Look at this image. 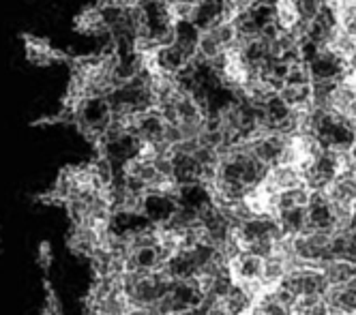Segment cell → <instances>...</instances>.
I'll use <instances>...</instances> for the list:
<instances>
[{
    "instance_id": "cell-1",
    "label": "cell",
    "mask_w": 356,
    "mask_h": 315,
    "mask_svg": "<svg viewBox=\"0 0 356 315\" xmlns=\"http://www.w3.org/2000/svg\"><path fill=\"white\" fill-rule=\"evenodd\" d=\"M22 49H24V58L37 69H49L60 63H69L71 56H67L63 49H58L52 41L39 37L35 33H19Z\"/></svg>"
},
{
    "instance_id": "cell-2",
    "label": "cell",
    "mask_w": 356,
    "mask_h": 315,
    "mask_svg": "<svg viewBox=\"0 0 356 315\" xmlns=\"http://www.w3.org/2000/svg\"><path fill=\"white\" fill-rule=\"evenodd\" d=\"M73 33L80 37H106L110 35V24L104 5H88L73 17Z\"/></svg>"
},
{
    "instance_id": "cell-3",
    "label": "cell",
    "mask_w": 356,
    "mask_h": 315,
    "mask_svg": "<svg viewBox=\"0 0 356 315\" xmlns=\"http://www.w3.org/2000/svg\"><path fill=\"white\" fill-rule=\"evenodd\" d=\"M314 82H341L348 77V65L335 56L328 47L320 49V54L309 63Z\"/></svg>"
},
{
    "instance_id": "cell-4",
    "label": "cell",
    "mask_w": 356,
    "mask_h": 315,
    "mask_svg": "<svg viewBox=\"0 0 356 315\" xmlns=\"http://www.w3.org/2000/svg\"><path fill=\"white\" fill-rule=\"evenodd\" d=\"M230 17V9H227V0H197L191 9V22L200 31H209L219 22Z\"/></svg>"
},
{
    "instance_id": "cell-5",
    "label": "cell",
    "mask_w": 356,
    "mask_h": 315,
    "mask_svg": "<svg viewBox=\"0 0 356 315\" xmlns=\"http://www.w3.org/2000/svg\"><path fill=\"white\" fill-rule=\"evenodd\" d=\"M330 204L356 208V174L352 170L341 172L324 191Z\"/></svg>"
},
{
    "instance_id": "cell-6",
    "label": "cell",
    "mask_w": 356,
    "mask_h": 315,
    "mask_svg": "<svg viewBox=\"0 0 356 315\" xmlns=\"http://www.w3.org/2000/svg\"><path fill=\"white\" fill-rule=\"evenodd\" d=\"M320 270L324 273L330 287L348 285L356 277V264H350V261H346V259H330L320 266Z\"/></svg>"
},
{
    "instance_id": "cell-7",
    "label": "cell",
    "mask_w": 356,
    "mask_h": 315,
    "mask_svg": "<svg viewBox=\"0 0 356 315\" xmlns=\"http://www.w3.org/2000/svg\"><path fill=\"white\" fill-rule=\"evenodd\" d=\"M326 47L333 51L335 56H339L341 60H346V65H348V60L356 54V37L350 35L348 31H343L341 26H339V29L333 33V37L328 39V45Z\"/></svg>"
},
{
    "instance_id": "cell-8",
    "label": "cell",
    "mask_w": 356,
    "mask_h": 315,
    "mask_svg": "<svg viewBox=\"0 0 356 315\" xmlns=\"http://www.w3.org/2000/svg\"><path fill=\"white\" fill-rule=\"evenodd\" d=\"M312 86H290L286 84L282 90H279V95H282V99L290 105V108H309L312 105Z\"/></svg>"
},
{
    "instance_id": "cell-9",
    "label": "cell",
    "mask_w": 356,
    "mask_h": 315,
    "mask_svg": "<svg viewBox=\"0 0 356 315\" xmlns=\"http://www.w3.org/2000/svg\"><path fill=\"white\" fill-rule=\"evenodd\" d=\"M39 315H65L60 296L56 292V287L52 285L47 277L43 279V305H41V313Z\"/></svg>"
},
{
    "instance_id": "cell-10",
    "label": "cell",
    "mask_w": 356,
    "mask_h": 315,
    "mask_svg": "<svg viewBox=\"0 0 356 315\" xmlns=\"http://www.w3.org/2000/svg\"><path fill=\"white\" fill-rule=\"evenodd\" d=\"M264 110H266V116L270 118V122L273 124H277V122H282L284 118H288L290 116V112H292V108L290 105L282 99V95H273L266 103H264Z\"/></svg>"
},
{
    "instance_id": "cell-11",
    "label": "cell",
    "mask_w": 356,
    "mask_h": 315,
    "mask_svg": "<svg viewBox=\"0 0 356 315\" xmlns=\"http://www.w3.org/2000/svg\"><path fill=\"white\" fill-rule=\"evenodd\" d=\"M286 84L290 86H312L314 84V75L307 63H296L290 65L288 77H286Z\"/></svg>"
},
{
    "instance_id": "cell-12",
    "label": "cell",
    "mask_w": 356,
    "mask_h": 315,
    "mask_svg": "<svg viewBox=\"0 0 356 315\" xmlns=\"http://www.w3.org/2000/svg\"><path fill=\"white\" fill-rule=\"evenodd\" d=\"M326 3H328V0H292V7H294L296 15H298L300 19H309V22H314Z\"/></svg>"
},
{
    "instance_id": "cell-13",
    "label": "cell",
    "mask_w": 356,
    "mask_h": 315,
    "mask_svg": "<svg viewBox=\"0 0 356 315\" xmlns=\"http://www.w3.org/2000/svg\"><path fill=\"white\" fill-rule=\"evenodd\" d=\"M54 259H56V255H54L52 243H49V241H41L37 245V251H35V261H37V266L43 270V275H47L49 270H52Z\"/></svg>"
},
{
    "instance_id": "cell-14",
    "label": "cell",
    "mask_w": 356,
    "mask_h": 315,
    "mask_svg": "<svg viewBox=\"0 0 356 315\" xmlns=\"http://www.w3.org/2000/svg\"><path fill=\"white\" fill-rule=\"evenodd\" d=\"M350 170L356 174V146L350 148Z\"/></svg>"
},
{
    "instance_id": "cell-15",
    "label": "cell",
    "mask_w": 356,
    "mask_h": 315,
    "mask_svg": "<svg viewBox=\"0 0 356 315\" xmlns=\"http://www.w3.org/2000/svg\"><path fill=\"white\" fill-rule=\"evenodd\" d=\"M0 251H3V232H0Z\"/></svg>"
},
{
    "instance_id": "cell-16",
    "label": "cell",
    "mask_w": 356,
    "mask_h": 315,
    "mask_svg": "<svg viewBox=\"0 0 356 315\" xmlns=\"http://www.w3.org/2000/svg\"><path fill=\"white\" fill-rule=\"evenodd\" d=\"M354 146H356V144H354Z\"/></svg>"
}]
</instances>
